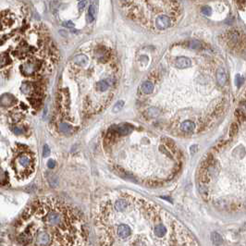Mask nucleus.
Returning a JSON list of instances; mask_svg holds the SVG:
<instances>
[{
    "instance_id": "f257e3e1",
    "label": "nucleus",
    "mask_w": 246,
    "mask_h": 246,
    "mask_svg": "<svg viewBox=\"0 0 246 246\" xmlns=\"http://www.w3.org/2000/svg\"><path fill=\"white\" fill-rule=\"evenodd\" d=\"M122 10L131 20L148 28L166 30L181 15L178 0H124Z\"/></svg>"
},
{
    "instance_id": "f03ea898",
    "label": "nucleus",
    "mask_w": 246,
    "mask_h": 246,
    "mask_svg": "<svg viewBox=\"0 0 246 246\" xmlns=\"http://www.w3.org/2000/svg\"><path fill=\"white\" fill-rule=\"evenodd\" d=\"M45 220L48 225L58 226L62 224V216L58 211H50L46 214Z\"/></svg>"
},
{
    "instance_id": "7ed1b4c3",
    "label": "nucleus",
    "mask_w": 246,
    "mask_h": 246,
    "mask_svg": "<svg viewBox=\"0 0 246 246\" xmlns=\"http://www.w3.org/2000/svg\"><path fill=\"white\" fill-rule=\"evenodd\" d=\"M38 67H39V63L36 62V61H34V62L33 61H29V62H26L21 66V70H22L24 75L29 76L36 71L38 69Z\"/></svg>"
},
{
    "instance_id": "20e7f679",
    "label": "nucleus",
    "mask_w": 246,
    "mask_h": 246,
    "mask_svg": "<svg viewBox=\"0 0 246 246\" xmlns=\"http://www.w3.org/2000/svg\"><path fill=\"white\" fill-rule=\"evenodd\" d=\"M17 165L18 168H21L23 169H29L32 165V158L26 154H22L17 158Z\"/></svg>"
},
{
    "instance_id": "39448f33",
    "label": "nucleus",
    "mask_w": 246,
    "mask_h": 246,
    "mask_svg": "<svg viewBox=\"0 0 246 246\" xmlns=\"http://www.w3.org/2000/svg\"><path fill=\"white\" fill-rule=\"evenodd\" d=\"M241 40V34L238 31H231L227 34V41L228 46L234 47Z\"/></svg>"
},
{
    "instance_id": "423d86ee",
    "label": "nucleus",
    "mask_w": 246,
    "mask_h": 246,
    "mask_svg": "<svg viewBox=\"0 0 246 246\" xmlns=\"http://www.w3.org/2000/svg\"><path fill=\"white\" fill-rule=\"evenodd\" d=\"M50 243V236L46 231L39 232L36 238L37 245H48Z\"/></svg>"
},
{
    "instance_id": "0eeeda50",
    "label": "nucleus",
    "mask_w": 246,
    "mask_h": 246,
    "mask_svg": "<svg viewBox=\"0 0 246 246\" xmlns=\"http://www.w3.org/2000/svg\"><path fill=\"white\" fill-rule=\"evenodd\" d=\"M117 234L121 239L128 238V237L130 236V227L128 225L122 224V225H120L118 227Z\"/></svg>"
},
{
    "instance_id": "6e6552de",
    "label": "nucleus",
    "mask_w": 246,
    "mask_h": 246,
    "mask_svg": "<svg viewBox=\"0 0 246 246\" xmlns=\"http://www.w3.org/2000/svg\"><path fill=\"white\" fill-rule=\"evenodd\" d=\"M175 65L178 69H186L191 66V60L185 56H179L176 59Z\"/></svg>"
},
{
    "instance_id": "1a4fd4ad",
    "label": "nucleus",
    "mask_w": 246,
    "mask_h": 246,
    "mask_svg": "<svg viewBox=\"0 0 246 246\" xmlns=\"http://www.w3.org/2000/svg\"><path fill=\"white\" fill-rule=\"evenodd\" d=\"M15 103V98L14 96H12L11 94H3L1 97H0V105L2 107H10V105H13Z\"/></svg>"
},
{
    "instance_id": "9d476101",
    "label": "nucleus",
    "mask_w": 246,
    "mask_h": 246,
    "mask_svg": "<svg viewBox=\"0 0 246 246\" xmlns=\"http://www.w3.org/2000/svg\"><path fill=\"white\" fill-rule=\"evenodd\" d=\"M217 80L219 85L224 86L227 82V73L224 69H219L217 72Z\"/></svg>"
},
{
    "instance_id": "9b49d317",
    "label": "nucleus",
    "mask_w": 246,
    "mask_h": 246,
    "mask_svg": "<svg viewBox=\"0 0 246 246\" xmlns=\"http://www.w3.org/2000/svg\"><path fill=\"white\" fill-rule=\"evenodd\" d=\"M181 130L185 131V133H191V131L194 130L195 129V124L193 123L192 121H189V120H186L181 123Z\"/></svg>"
},
{
    "instance_id": "f8f14e48",
    "label": "nucleus",
    "mask_w": 246,
    "mask_h": 246,
    "mask_svg": "<svg viewBox=\"0 0 246 246\" xmlns=\"http://www.w3.org/2000/svg\"><path fill=\"white\" fill-rule=\"evenodd\" d=\"M166 233V228L164 226V225H157L156 228H155V235L156 237H158V238H162V237H164Z\"/></svg>"
},
{
    "instance_id": "ddd939ff",
    "label": "nucleus",
    "mask_w": 246,
    "mask_h": 246,
    "mask_svg": "<svg viewBox=\"0 0 246 246\" xmlns=\"http://www.w3.org/2000/svg\"><path fill=\"white\" fill-rule=\"evenodd\" d=\"M131 130H133V129H131V127L128 124H122L118 127V133L120 135H127V134H129Z\"/></svg>"
},
{
    "instance_id": "4468645a",
    "label": "nucleus",
    "mask_w": 246,
    "mask_h": 246,
    "mask_svg": "<svg viewBox=\"0 0 246 246\" xmlns=\"http://www.w3.org/2000/svg\"><path fill=\"white\" fill-rule=\"evenodd\" d=\"M142 90L144 94H151L154 90V84L151 82H145L142 86Z\"/></svg>"
},
{
    "instance_id": "2eb2a0df",
    "label": "nucleus",
    "mask_w": 246,
    "mask_h": 246,
    "mask_svg": "<svg viewBox=\"0 0 246 246\" xmlns=\"http://www.w3.org/2000/svg\"><path fill=\"white\" fill-rule=\"evenodd\" d=\"M211 239H212L213 243L216 245H219V244L223 243V238L220 234L217 233V232H213V233L211 234Z\"/></svg>"
},
{
    "instance_id": "dca6fc26",
    "label": "nucleus",
    "mask_w": 246,
    "mask_h": 246,
    "mask_svg": "<svg viewBox=\"0 0 246 246\" xmlns=\"http://www.w3.org/2000/svg\"><path fill=\"white\" fill-rule=\"evenodd\" d=\"M127 206H128V203H127V201H125V200H118L116 202V204H115V208L118 211L125 210L127 208Z\"/></svg>"
},
{
    "instance_id": "f3484780",
    "label": "nucleus",
    "mask_w": 246,
    "mask_h": 246,
    "mask_svg": "<svg viewBox=\"0 0 246 246\" xmlns=\"http://www.w3.org/2000/svg\"><path fill=\"white\" fill-rule=\"evenodd\" d=\"M108 86H109L108 82L105 81V80H102V81H100V82L97 83V85H96V88H97V90L100 91V92H105V91L107 90Z\"/></svg>"
},
{
    "instance_id": "a211bd4d",
    "label": "nucleus",
    "mask_w": 246,
    "mask_h": 246,
    "mask_svg": "<svg viewBox=\"0 0 246 246\" xmlns=\"http://www.w3.org/2000/svg\"><path fill=\"white\" fill-rule=\"evenodd\" d=\"M59 130L61 133H63L65 134H69L71 133L72 128L69 124H67V123H61L59 125Z\"/></svg>"
},
{
    "instance_id": "6ab92c4d",
    "label": "nucleus",
    "mask_w": 246,
    "mask_h": 246,
    "mask_svg": "<svg viewBox=\"0 0 246 246\" xmlns=\"http://www.w3.org/2000/svg\"><path fill=\"white\" fill-rule=\"evenodd\" d=\"M146 114L149 117H152V118L157 117L158 115H159V109L156 108V107H151L146 111Z\"/></svg>"
},
{
    "instance_id": "aec40b11",
    "label": "nucleus",
    "mask_w": 246,
    "mask_h": 246,
    "mask_svg": "<svg viewBox=\"0 0 246 246\" xmlns=\"http://www.w3.org/2000/svg\"><path fill=\"white\" fill-rule=\"evenodd\" d=\"M123 105H124V101H122V100L118 101V102L115 104V107H113V112H115V113L120 112L122 109Z\"/></svg>"
},
{
    "instance_id": "412c9836",
    "label": "nucleus",
    "mask_w": 246,
    "mask_h": 246,
    "mask_svg": "<svg viewBox=\"0 0 246 246\" xmlns=\"http://www.w3.org/2000/svg\"><path fill=\"white\" fill-rule=\"evenodd\" d=\"M88 15L91 16L92 18H93V19H94V17L96 15V7L94 5H93V4H92V5L90 6V7H89V10H88Z\"/></svg>"
},
{
    "instance_id": "4be33fe9",
    "label": "nucleus",
    "mask_w": 246,
    "mask_h": 246,
    "mask_svg": "<svg viewBox=\"0 0 246 246\" xmlns=\"http://www.w3.org/2000/svg\"><path fill=\"white\" fill-rule=\"evenodd\" d=\"M31 90H32V86L28 84V83H24V84H22V86H21V91L24 92L25 94L30 93Z\"/></svg>"
},
{
    "instance_id": "5701e85b",
    "label": "nucleus",
    "mask_w": 246,
    "mask_h": 246,
    "mask_svg": "<svg viewBox=\"0 0 246 246\" xmlns=\"http://www.w3.org/2000/svg\"><path fill=\"white\" fill-rule=\"evenodd\" d=\"M237 131H238V126H237L236 123H233V124H232L231 127H230V136L235 135L237 133Z\"/></svg>"
},
{
    "instance_id": "b1692460",
    "label": "nucleus",
    "mask_w": 246,
    "mask_h": 246,
    "mask_svg": "<svg viewBox=\"0 0 246 246\" xmlns=\"http://www.w3.org/2000/svg\"><path fill=\"white\" fill-rule=\"evenodd\" d=\"M202 12H203L204 14L206 16H210L211 13H212V10H211V7H209L207 6H205V7H202Z\"/></svg>"
},
{
    "instance_id": "393cba45",
    "label": "nucleus",
    "mask_w": 246,
    "mask_h": 246,
    "mask_svg": "<svg viewBox=\"0 0 246 246\" xmlns=\"http://www.w3.org/2000/svg\"><path fill=\"white\" fill-rule=\"evenodd\" d=\"M86 5H87V0H82V1H80V2H79V4H78L79 10L82 11L83 10H84V7H85Z\"/></svg>"
},
{
    "instance_id": "a878e982",
    "label": "nucleus",
    "mask_w": 246,
    "mask_h": 246,
    "mask_svg": "<svg viewBox=\"0 0 246 246\" xmlns=\"http://www.w3.org/2000/svg\"><path fill=\"white\" fill-rule=\"evenodd\" d=\"M7 63V58L4 55H0V68Z\"/></svg>"
},
{
    "instance_id": "bb28decb",
    "label": "nucleus",
    "mask_w": 246,
    "mask_h": 246,
    "mask_svg": "<svg viewBox=\"0 0 246 246\" xmlns=\"http://www.w3.org/2000/svg\"><path fill=\"white\" fill-rule=\"evenodd\" d=\"M190 46L192 48H193V49H198V48L201 47V43L198 41H192Z\"/></svg>"
},
{
    "instance_id": "cd10ccee",
    "label": "nucleus",
    "mask_w": 246,
    "mask_h": 246,
    "mask_svg": "<svg viewBox=\"0 0 246 246\" xmlns=\"http://www.w3.org/2000/svg\"><path fill=\"white\" fill-rule=\"evenodd\" d=\"M50 155V149L48 147V145H45L43 146V157H47Z\"/></svg>"
},
{
    "instance_id": "c85d7f7f",
    "label": "nucleus",
    "mask_w": 246,
    "mask_h": 246,
    "mask_svg": "<svg viewBox=\"0 0 246 246\" xmlns=\"http://www.w3.org/2000/svg\"><path fill=\"white\" fill-rule=\"evenodd\" d=\"M13 131H14V133L16 135H20L23 133V130L21 128H18V127H16V128H14V130H13Z\"/></svg>"
},
{
    "instance_id": "c756f323",
    "label": "nucleus",
    "mask_w": 246,
    "mask_h": 246,
    "mask_svg": "<svg viewBox=\"0 0 246 246\" xmlns=\"http://www.w3.org/2000/svg\"><path fill=\"white\" fill-rule=\"evenodd\" d=\"M243 78H241L240 75L236 76V84H237V86H241V83H243Z\"/></svg>"
},
{
    "instance_id": "7c9ffc66",
    "label": "nucleus",
    "mask_w": 246,
    "mask_h": 246,
    "mask_svg": "<svg viewBox=\"0 0 246 246\" xmlns=\"http://www.w3.org/2000/svg\"><path fill=\"white\" fill-rule=\"evenodd\" d=\"M47 166H48V168H49V169H53V168H54V166H56V162H55L54 160H52V159L48 160Z\"/></svg>"
},
{
    "instance_id": "2f4dec72",
    "label": "nucleus",
    "mask_w": 246,
    "mask_h": 246,
    "mask_svg": "<svg viewBox=\"0 0 246 246\" xmlns=\"http://www.w3.org/2000/svg\"><path fill=\"white\" fill-rule=\"evenodd\" d=\"M64 26H66V27H69V28H73L74 27V24L71 22V21H65V22L63 23Z\"/></svg>"
},
{
    "instance_id": "473e14b6",
    "label": "nucleus",
    "mask_w": 246,
    "mask_h": 246,
    "mask_svg": "<svg viewBox=\"0 0 246 246\" xmlns=\"http://www.w3.org/2000/svg\"><path fill=\"white\" fill-rule=\"evenodd\" d=\"M6 178V174L4 173V171L0 169V181H3V179H5Z\"/></svg>"
},
{
    "instance_id": "72a5a7b5",
    "label": "nucleus",
    "mask_w": 246,
    "mask_h": 246,
    "mask_svg": "<svg viewBox=\"0 0 246 246\" xmlns=\"http://www.w3.org/2000/svg\"><path fill=\"white\" fill-rule=\"evenodd\" d=\"M197 150V145H192V146H191V153H192V155H193V154L195 153V151Z\"/></svg>"
},
{
    "instance_id": "f704fd0d",
    "label": "nucleus",
    "mask_w": 246,
    "mask_h": 246,
    "mask_svg": "<svg viewBox=\"0 0 246 246\" xmlns=\"http://www.w3.org/2000/svg\"><path fill=\"white\" fill-rule=\"evenodd\" d=\"M121 1H124V0H121Z\"/></svg>"
}]
</instances>
